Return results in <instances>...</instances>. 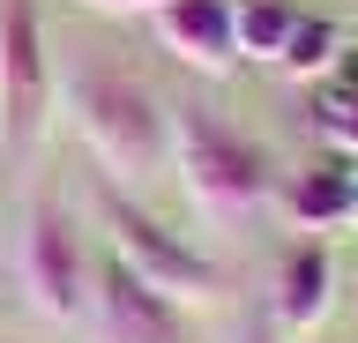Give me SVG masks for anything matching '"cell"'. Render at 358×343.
Segmentation results:
<instances>
[{
  "instance_id": "1",
  "label": "cell",
  "mask_w": 358,
  "mask_h": 343,
  "mask_svg": "<svg viewBox=\"0 0 358 343\" xmlns=\"http://www.w3.org/2000/svg\"><path fill=\"white\" fill-rule=\"evenodd\" d=\"M67 112L112 187H150L172 164V112L112 60H83L67 75Z\"/></svg>"
},
{
  "instance_id": "2",
  "label": "cell",
  "mask_w": 358,
  "mask_h": 343,
  "mask_svg": "<svg viewBox=\"0 0 358 343\" xmlns=\"http://www.w3.org/2000/svg\"><path fill=\"white\" fill-rule=\"evenodd\" d=\"M172 172L187 187V202L217 224H239L254 209H268L276 194V164L254 135H239L231 119H217L209 105H179L172 112Z\"/></svg>"
},
{
  "instance_id": "3",
  "label": "cell",
  "mask_w": 358,
  "mask_h": 343,
  "mask_svg": "<svg viewBox=\"0 0 358 343\" xmlns=\"http://www.w3.org/2000/svg\"><path fill=\"white\" fill-rule=\"evenodd\" d=\"M97 217H105V239H112V261H127L150 291H164L172 306H209L224 291V269L209 261L201 247H187L179 231H164L142 202H127V187H97Z\"/></svg>"
},
{
  "instance_id": "4",
  "label": "cell",
  "mask_w": 358,
  "mask_h": 343,
  "mask_svg": "<svg viewBox=\"0 0 358 343\" xmlns=\"http://www.w3.org/2000/svg\"><path fill=\"white\" fill-rule=\"evenodd\" d=\"M52 105V60H45L38 0H0V157H30V142Z\"/></svg>"
},
{
  "instance_id": "5",
  "label": "cell",
  "mask_w": 358,
  "mask_h": 343,
  "mask_svg": "<svg viewBox=\"0 0 358 343\" xmlns=\"http://www.w3.org/2000/svg\"><path fill=\"white\" fill-rule=\"evenodd\" d=\"M22 291L45 321H83L90 314V254H83V231L52 194L30 202L22 217Z\"/></svg>"
},
{
  "instance_id": "6",
  "label": "cell",
  "mask_w": 358,
  "mask_h": 343,
  "mask_svg": "<svg viewBox=\"0 0 358 343\" xmlns=\"http://www.w3.org/2000/svg\"><path fill=\"white\" fill-rule=\"evenodd\" d=\"M90 306H97V336L105 343H187V314L112 254L90 269Z\"/></svg>"
},
{
  "instance_id": "7",
  "label": "cell",
  "mask_w": 358,
  "mask_h": 343,
  "mask_svg": "<svg viewBox=\"0 0 358 343\" xmlns=\"http://www.w3.org/2000/svg\"><path fill=\"white\" fill-rule=\"evenodd\" d=\"M164 52H179L201 75H231L239 68V0H164L150 15Z\"/></svg>"
},
{
  "instance_id": "8",
  "label": "cell",
  "mask_w": 358,
  "mask_h": 343,
  "mask_svg": "<svg viewBox=\"0 0 358 343\" xmlns=\"http://www.w3.org/2000/svg\"><path fill=\"white\" fill-rule=\"evenodd\" d=\"M336 306V261L321 239H299L284 254V269H276V321H284L291 336H313Z\"/></svg>"
},
{
  "instance_id": "9",
  "label": "cell",
  "mask_w": 358,
  "mask_h": 343,
  "mask_svg": "<svg viewBox=\"0 0 358 343\" xmlns=\"http://www.w3.org/2000/svg\"><path fill=\"white\" fill-rule=\"evenodd\" d=\"M284 209H291V217H299L306 231L351 224V217H358V164L343 157V149L313 157L306 172H291V187H284Z\"/></svg>"
},
{
  "instance_id": "10",
  "label": "cell",
  "mask_w": 358,
  "mask_h": 343,
  "mask_svg": "<svg viewBox=\"0 0 358 343\" xmlns=\"http://www.w3.org/2000/svg\"><path fill=\"white\" fill-rule=\"evenodd\" d=\"M299 8L291 0H239V60H284Z\"/></svg>"
},
{
  "instance_id": "11",
  "label": "cell",
  "mask_w": 358,
  "mask_h": 343,
  "mask_svg": "<svg viewBox=\"0 0 358 343\" xmlns=\"http://www.w3.org/2000/svg\"><path fill=\"white\" fill-rule=\"evenodd\" d=\"M329 60H336V23L299 15V23H291V45H284V68H291V75H321Z\"/></svg>"
},
{
  "instance_id": "12",
  "label": "cell",
  "mask_w": 358,
  "mask_h": 343,
  "mask_svg": "<svg viewBox=\"0 0 358 343\" xmlns=\"http://www.w3.org/2000/svg\"><path fill=\"white\" fill-rule=\"evenodd\" d=\"M313 127H321V142H329V149H343V157L358 164V90L313 97Z\"/></svg>"
},
{
  "instance_id": "13",
  "label": "cell",
  "mask_w": 358,
  "mask_h": 343,
  "mask_svg": "<svg viewBox=\"0 0 358 343\" xmlns=\"http://www.w3.org/2000/svg\"><path fill=\"white\" fill-rule=\"evenodd\" d=\"M83 8H105V15H157L164 0H83Z\"/></svg>"
},
{
  "instance_id": "14",
  "label": "cell",
  "mask_w": 358,
  "mask_h": 343,
  "mask_svg": "<svg viewBox=\"0 0 358 343\" xmlns=\"http://www.w3.org/2000/svg\"><path fill=\"white\" fill-rule=\"evenodd\" d=\"M246 343H276V336H268V328H246Z\"/></svg>"
},
{
  "instance_id": "15",
  "label": "cell",
  "mask_w": 358,
  "mask_h": 343,
  "mask_svg": "<svg viewBox=\"0 0 358 343\" xmlns=\"http://www.w3.org/2000/svg\"><path fill=\"white\" fill-rule=\"evenodd\" d=\"M0 343H15V336H0Z\"/></svg>"
}]
</instances>
